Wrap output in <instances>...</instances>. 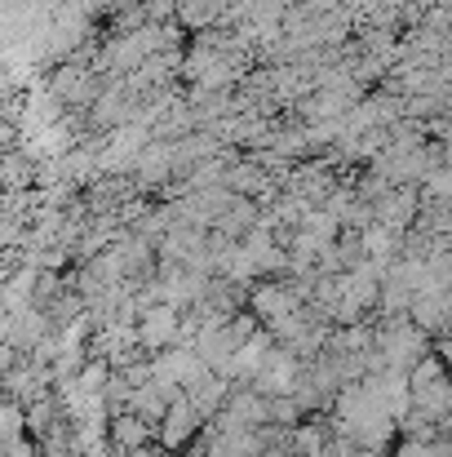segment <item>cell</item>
<instances>
[{"label":"cell","instance_id":"1","mask_svg":"<svg viewBox=\"0 0 452 457\" xmlns=\"http://www.w3.org/2000/svg\"><path fill=\"white\" fill-rule=\"evenodd\" d=\"M204 418L195 413V404H191V395H182L177 404H168V413H164V422H160V449L164 453H186L200 436H204Z\"/></svg>","mask_w":452,"mask_h":457},{"label":"cell","instance_id":"2","mask_svg":"<svg viewBox=\"0 0 452 457\" xmlns=\"http://www.w3.org/2000/svg\"><path fill=\"white\" fill-rule=\"evenodd\" d=\"M182 324H186V315L168 303H155L151 311H143V320H138V342H143V351L160 355V351H168V346H182Z\"/></svg>","mask_w":452,"mask_h":457},{"label":"cell","instance_id":"3","mask_svg":"<svg viewBox=\"0 0 452 457\" xmlns=\"http://www.w3.org/2000/svg\"><path fill=\"white\" fill-rule=\"evenodd\" d=\"M107 427H111V440H116L120 457L143 453V449H147V440L155 436V427H151V422H143L138 413H120V418H111Z\"/></svg>","mask_w":452,"mask_h":457},{"label":"cell","instance_id":"4","mask_svg":"<svg viewBox=\"0 0 452 457\" xmlns=\"http://www.w3.org/2000/svg\"><path fill=\"white\" fill-rule=\"evenodd\" d=\"M226 4L231 0H182V9H177V22L186 27V31H213V27H222V13H226Z\"/></svg>","mask_w":452,"mask_h":457},{"label":"cell","instance_id":"5","mask_svg":"<svg viewBox=\"0 0 452 457\" xmlns=\"http://www.w3.org/2000/svg\"><path fill=\"white\" fill-rule=\"evenodd\" d=\"M333 445V427H319V422H306L293 431V457H324Z\"/></svg>","mask_w":452,"mask_h":457},{"label":"cell","instance_id":"6","mask_svg":"<svg viewBox=\"0 0 452 457\" xmlns=\"http://www.w3.org/2000/svg\"><path fill=\"white\" fill-rule=\"evenodd\" d=\"M395 457H444V445H426V440H404Z\"/></svg>","mask_w":452,"mask_h":457}]
</instances>
